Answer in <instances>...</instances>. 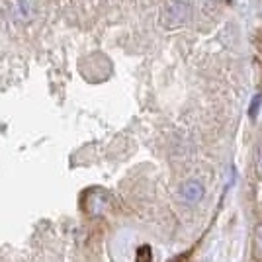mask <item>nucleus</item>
I'll list each match as a JSON object with an SVG mask.
<instances>
[{
	"instance_id": "obj_1",
	"label": "nucleus",
	"mask_w": 262,
	"mask_h": 262,
	"mask_svg": "<svg viewBox=\"0 0 262 262\" xmlns=\"http://www.w3.org/2000/svg\"><path fill=\"white\" fill-rule=\"evenodd\" d=\"M166 18H168V22L172 24L184 22L188 18V4L180 2V0H170L168 6H166Z\"/></svg>"
},
{
	"instance_id": "obj_2",
	"label": "nucleus",
	"mask_w": 262,
	"mask_h": 262,
	"mask_svg": "<svg viewBox=\"0 0 262 262\" xmlns=\"http://www.w3.org/2000/svg\"><path fill=\"white\" fill-rule=\"evenodd\" d=\"M204 196V186L200 184L198 180H190L182 186V198H184L188 204H196Z\"/></svg>"
},
{
	"instance_id": "obj_3",
	"label": "nucleus",
	"mask_w": 262,
	"mask_h": 262,
	"mask_svg": "<svg viewBox=\"0 0 262 262\" xmlns=\"http://www.w3.org/2000/svg\"><path fill=\"white\" fill-rule=\"evenodd\" d=\"M260 241H262V233H260Z\"/></svg>"
}]
</instances>
